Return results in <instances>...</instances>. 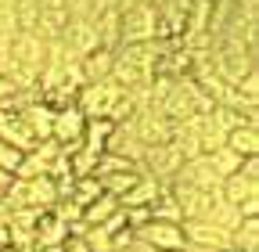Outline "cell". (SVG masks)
<instances>
[{"mask_svg": "<svg viewBox=\"0 0 259 252\" xmlns=\"http://www.w3.org/2000/svg\"><path fill=\"white\" fill-rule=\"evenodd\" d=\"M220 198L227 205H234L241 216H259V155L245 159L234 177H227L220 184Z\"/></svg>", "mask_w": 259, "mask_h": 252, "instance_id": "obj_1", "label": "cell"}, {"mask_svg": "<svg viewBox=\"0 0 259 252\" xmlns=\"http://www.w3.org/2000/svg\"><path fill=\"white\" fill-rule=\"evenodd\" d=\"M4 209H54L58 205V184L51 177H15L11 187L0 198Z\"/></svg>", "mask_w": 259, "mask_h": 252, "instance_id": "obj_2", "label": "cell"}, {"mask_svg": "<svg viewBox=\"0 0 259 252\" xmlns=\"http://www.w3.org/2000/svg\"><path fill=\"white\" fill-rule=\"evenodd\" d=\"M158 36V11L151 4H134L119 11V47L122 44H151Z\"/></svg>", "mask_w": 259, "mask_h": 252, "instance_id": "obj_3", "label": "cell"}, {"mask_svg": "<svg viewBox=\"0 0 259 252\" xmlns=\"http://www.w3.org/2000/svg\"><path fill=\"white\" fill-rule=\"evenodd\" d=\"M134 241H141L151 252H184L187 248L184 224H169V220H148L144 227L134 231Z\"/></svg>", "mask_w": 259, "mask_h": 252, "instance_id": "obj_4", "label": "cell"}, {"mask_svg": "<svg viewBox=\"0 0 259 252\" xmlns=\"http://www.w3.org/2000/svg\"><path fill=\"white\" fill-rule=\"evenodd\" d=\"M83 130H87V115L76 108V101L69 105H61L54 108V122H51V141L65 151V155H72L83 141Z\"/></svg>", "mask_w": 259, "mask_h": 252, "instance_id": "obj_5", "label": "cell"}, {"mask_svg": "<svg viewBox=\"0 0 259 252\" xmlns=\"http://www.w3.org/2000/svg\"><path fill=\"white\" fill-rule=\"evenodd\" d=\"M173 180L191 184V187H198V191H220V184H223L220 173L209 166V155H194V159H184Z\"/></svg>", "mask_w": 259, "mask_h": 252, "instance_id": "obj_6", "label": "cell"}, {"mask_svg": "<svg viewBox=\"0 0 259 252\" xmlns=\"http://www.w3.org/2000/svg\"><path fill=\"white\" fill-rule=\"evenodd\" d=\"M184 238L187 245H202V248H231V231H223L216 224H209V220H184Z\"/></svg>", "mask_w": 259, "mask_h": 252, "instance_id": "obj_7", "label": "cell"}, {"mask_svg": "<svg viewBox=\"0 0 259 252\" xmlns=\"http://www.w3.org/2000/svg\"><path fill=\"white\" fill-rule=\"evenodd\" d=\"M15 112H18V115H22V122L29 126V134L36 137V144H40V141H51V122H54V108H51L47 101H40V94H36V98H29L25 105H18Z\"/></svg>", "mask_w": 259, "mask_h": 252, "instance_id": "obj_8", "label": "cell"}, {"mask_svg": "<svg viewBox=\"0 0 259 252\" xmlns=\"http://www.w3.org/2000/svg\"><path fill=\"white\" fill-rule=\"evenodd\" d=\"M72 238V227L54 213V209H44L36 227H32V245H65Z\"/></svg>", "mask_w": 259, "mask_h": 252, "instance_id": "obj_9", "label": "cell"}, {"mask_svg": "<svg viewBox=\"0 0 259 252\" xmlns=\"http://www.w3.org/2000/svg\"><path fill=\"white\" fill-rule=\"evenodd\" d=\"M0 141L4 144H11L15 151H32L36 148V137L29 134V126L22 122V115L18 112H0Z\"/></svg>", "mask_w": 259, "mask_h": 252, "instance_id": "obj_10", "label": "cell"}, {"mask_svg": "<svg viewBox=\"0 0 259 252\" xmlns=\"http://www.w3.org/2000/svg\"><path fill=\"white\" fill-rule=\"evenodd\" d=\"M223 148H231L234 155H241V159H255L259 155V122H245L238 130H231Z\"/></svg>", "mask_w": 259, "mask_h": 252, "instance_id": "obj_11", "label": "cell"}, {"mask_svg": "<svg viewBox=\"0 0 259 252\" xmlns=\"http://www.w3.org/2000/svg\"><path fill=\"white\" fill-rule=\"evenodd\" d=\"M112 61H115V51H112V47H97V51H90L87 58H79L83 79H87V83L108 79V76H112Z\"/></svg>", "mask_w": 259, "mask_h": 252, "instance_id": "obj_12", "label": "cell"}, {"mask_svg": "<svg viewBox=\"0 0 259 252\" xmlns=\"http://www.w3.org/2000/svg\"><path fill=\"white\" fill-rule=\"evenodd\" d=\"M231 248H238V252H259V216H241V224L231 234Z\"/></svg>", "mask_w": 259, "mask_h": 252, "instance_id": "obj_13", "label": "cell"}, {"mask_svg": "<svg viewBox=\"0 0 259 252\" xmlns=\"http://www.w3.org/2000/svg\"><path fill=\"white\" fill-rule=\"evenodd\" d=\"M119 209V198L115 195H101V198H94L87 209H83V227H94V224H105V220Z\"/></svg>", "mask_w": 259, "mask_h": 252, "instance_id": "obj_14", "label": "cell"}, {"mask_svg": "<svg viewBox=\"0 0 259 252\" xmlns=\"http://www.w3.org/2000/svg\"><path fill=\"white\" fill-rule=\"evenodd\" d=\"M241 155H234L231 148H216V151H209V166L220 173V180H227V177H234L238 170H241Z\"/></svg>", "mask_w": 259, "mask_h": 252, "instance_id": "obj_15", "label": "cell"}, {"mask_svg": "<svg viewBox=\"0 0 259 252\" xmlns=\"http://www.w3.org/2000/svg\"><path fill=\"white\" fill-rule=\"evenodd\" d=\"M18 166H22V151H15L11 144H4V141H0V170H4V173H18Z\"/></svg>", "mask_w": 259, "mask_h": 252, "instance_id": "obj_16", "label": "cell"}, {"mask_svg": "<svg viewBox=\"0 0 259 252\" xmlns=\"http://www.w3.org/2000/svg\"><path fill=\"white\" fill-rule=\"evenodd\" d=\"M65 252H90V248L83 245V238H69L65 241Z\"/></svg>", "mask_w": 259, "mask_h": 252, "instance_id": "obj_17", "label": "cell"}, {"mask_svg": "<svg viewBox=\"0 0 259 252\" xmlns=\"http://www.w3.org/2000/svg\"><path fill=\"white\" fill-rule=\"evenodd\" d=\"M11 180H15L11 173H4V170H0V198H4V191H8V187H11Z\"/></svg>", "mask_w": 259, "mask_h": 252, "instance_id": "obj_18", "label": "cell"}, {"mask_svg": "<svg viewBox=\"0 0 259 252\" xmlns=\"http://www.w3.org/2000/svg\"><path fill=\"white\" fill-rule=\"evenodd\" d=\"M32 252H65V245H32Z\"/></svg>", "mask_w": 259, "mask_h": 252, "instance_id": "obj_19", "label": "cell"}, {"mask_svg": "<svg viewBox=\"0 0 259 252\" xmlns=\"http://www.w3.org/2000/svg\"><path fill=\"white\" fill-rule=\"evenodd\" d=\"M0 252H32V245H8V248H0Z\"/></svg>", "mask_w": 259, "mask_h": 252, "instance_id": "obj_20", "label": "cell"}, {"mask_svg": "<svg viewBox=\"0 0 259 252\" xmlns=\"http://www.w3.org/2000/svg\"><path fill=\"white\" fill-rule=\"evenodd\" d=\"M187 252H216V248H202V245H187Z\"/></svg>", "mask_w": 259, "mask_h": 252, "instance_id": "obj_21", "label": "cell"}, {"mask_svg": "<svg viewBox=\"0 0 259 252\" xmlns=\"http://www.w3.org/2000/svg\"><path fill=\"white\" fill-rule=\"evenodd\" d=\"M223 252H238V248H223Z\"/></svg>", "mask_w": 259, "mask_h": 252, "instance_id": "obj_22", "label": "cell"}]
</instances>
